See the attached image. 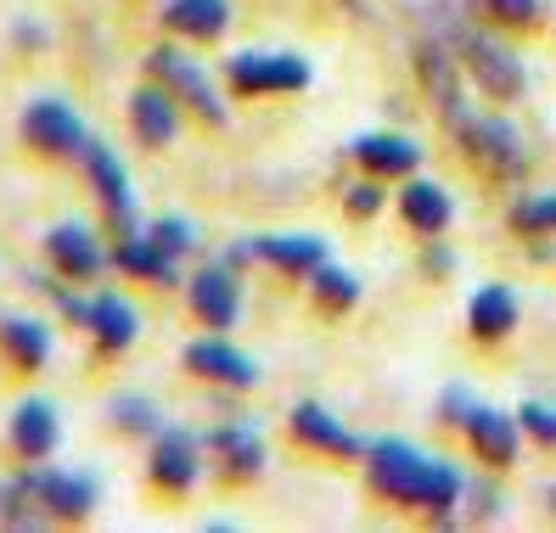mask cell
Listing matches in <instances>:
<instances>
[{
  "label": "cell",
  "mask_w": 556,
  "mask_h": 533,
  "mask_svg": "<svg viewBox=\"0 0 556 533\" xmlns=\"http://www.w3.org/2000/svg\"><path fill=\"white\" fill-rule=\"evenodd\" d=\"M79 163H85V180L96 191V203L108 208V219L118 225V237H129V230H136V191H129V169L118 163V152H108L102 141H90Z\"/></svg>",
  "instance_id": "ba28073f"
},
{
  "label": "cell",
  "mask_w": 556,
  "mask_h": 533,
  "mask_svg": "<svg viewBox=\"0 0 556 533\" xmlns=\"http://www.w3.org/2000/svg\"><path fill=\"white\" fill-rule=\"evenodd\" d=\"M349 208H354L359 219H371V214L382 208V186H377V175H371V180H359V186H349Z\"/></svg>",
  "instance_id": "d6a6232c"
},
{
  "label": "cell",
  "mask_w": 556,
  "mask_h": 533,
  "mask_svg": "<svg viewBox=\"0 0 556 533\" xmlns=\"http://www.w3.org/2000/svg\"><path fill=\"white\" fill-rule=\"evenodd\" d=\"M198 472H203V460H198V439L180 427H157L152 432V483L163 494H191L198 488Z\"/></svg>",
  "instance_id": "9c48e42d"
},
{
  "label": "cell",
  "mask_w": 556,
  "mask_h": 533,
  "mask_svg": "<svg viewBox=\"0 0 556 533\" xmlns=\"http://www.w3.org/2000/svg\"><path fill=\"white\" fill-rule=\"evenodd\" d=\"M129 124H136V136L147 147H175V136H180V102L152 79V85H141L136 96H129Z\"/></svg>",
  "instance_id": "2e32d148"
},
{
  "label": "cell",
  "mask_w": 556,
  "mask_h": 533,
  "mask_svg": "<svg viewBox=\"0 0 556 533\" xmlns=\"http://www.w3.org/2000/svg\"><path fill=\"white\" fill-rule=\"evenodd\" d=\"M511 230L517 237H551L556 230V191H540V196L511 203Z\"/></svg>",
  "instance_id": "83f0119b"
},
{
  "label": "cell",
  "mask_w": 556,
  "mask_h": 533,
  "mask_svg": "<svg viewBox=\"0 0 556 533\" xmlns=\"http://www.w3.org/2000/svg\"><path fill=\"white\" fill-rule=\"evenodd\" d=\"M371 488L382 499H394V506H416V511H428V517H450L455 511V499H462V478L450 472L444 460L433 455H421L400 439H388V444H371Z\"/></svg>",
  "instance_id": "6da1fadb"
},
{
  "label": "cell",
  "mask_w": 556,
  "mask_h": 533,
  "mask_svg": "<svg viewBox=\"0 0 556 533\" xmlns=\"http://www.w3.org/2000/svg\"><path fill=\"white\" fill-rule=\"evenodd\" d=\"M191 315H198L208 331H231L237 315H242V287L231 270H198L191 276Z\"/></svg>",
  "instance_id": "4fadbf2b"
},
{
  "label": "cell",
  "mask_w": 556,
  "mask_h": 533,
  "mask_svg": "<svg viewBox=\"0 0 556 533\" xmlns=\"http://www.w3.org/2000/svg\"><path fill=\"white\" fill-rule=\"evenodd\" d=\"M152 237H157L163 248H169V253L180 258V253H191V242H198V230H191L186 219H157V225H152Z\"/></svg>",
  "instance_id": "4dcf8cb0"
},
{
  "label": "cell",
  "mask_w": 556,
  "mask_h": 533,
  "mask_svg": "<svg viewBox=\"0 0 556 533\" xmlns=\"http://www.w3.org/2000/svg\"><path fill=\"white\" fill-rule=\"evenodd\" d=\"M28 494H35V506L56 522H85L96 511V483L85 472H56V466H28L23 472Z\"/></svg>",
  "instance_id": "52a82bcc"
},
{
  "label": "cell",
  "mask_w": 556,
  "mask_h": 533,
  "mask_svg": "<svg viewBox=\"0 0 556 533\" xmlns=\"http://www.w3.org/2000/svg\"><path fill=\"white\" fill-rule=\"evenodd\" d=\"M186 371L191 377H203V382H225V388H253L258 382V365L231 348V343H219V338H198L186 348Z\"/></svg>",
  "instance_id": "5bb4252c"
},
{
  "label": "cell",
  "mask_w": 556,
  "mask_h": 533,
  "mask_svg": "<svg viewBox=\"0 0 556 533\" xmlns=\"http://www.w3.org/2000/svg\"><path fill=\"white\" fill-rule=\"evenodd\" d=\"M17 129H23V141L35 147L40 157H56V163L85 157V147H90L79 113H74L68 102H56V96H40V102H28L23 118H17Z\"/></svg>",
  "instance_id": "5b68a950"
},
{
  "label": "cell",
  "mask_w": 556,
  "mask_h": 533,
  "mask_svg": "<svg viewBox=\"0 0 556 533\" xmlns=\"http://www.w3.org/2000/svg\"><path fill=\"white\" fill-rule=\"evenodd\" d=\"M208 449L214 460L225 466V478H258L265 472V444H258V432L248 421H225L208 432Z\"/></svg>",
  "instance_id": "d6986e66"
},
{
  "label": "cell",
  "mask_w": 556,
  "mask_h": 533,
  "mask_svg": "<svg viewBox=\"0 0 556 533\" xmlns=\"http://www.w3.org/2000/svg\"><path fill=\"white\" fill-rule=\"evenodd\" d=\"M462 68L478 79V90L495 96V102H517L522 96V56H511L501 40L478 35V28L462 35Z\"/></svg>",
  "instance_id": "8992f818"
},
{
  "label": "cell",
  "mask_w": 556,
  "mask_h": 533,
  "mask_svg": "<svg viewBox=\"0 0 556 533\" xmlns=\"http://www.w3.org/2000/svg\"><path fill=\"white\" fill-rule=\"evenodd\" d=\"M292 439L309 444V449H326V455H371V444H359L343 421H332L320 405H299L292 410Z\"/></svg>",
  "instance_id": "ffe728a7"
},
{
  "label": "cell",
  "mask_w": 556,
  "mask_h": 533,
  "mask_svg": "<svg viewBox=\"0 0 556 533\" xmlns=\"http://www.w3.org/2000/svg\"><path fill=\"white\" fill-rule=\"evenodd\" d=\"M354 163L377 180H394V175H410L421 163V147L405 141V136H359L354 141Z\"/></svg>",
  "instance_id": "603a6c76"
},
{
  "label": "cell",
  "mask_w": 556,
  "mask_h": 533,
  "mask_svg": "<svg viewBox=\"0 0 556 533\" xmlns=\"http://www.w3.org/2000/svg\"><path fill=\"white\" fill-rule=\"evenodd\" d=\"M450 129L462 136V147H467V157L478 163V169H489V175H501V180H511V175H522L529 169V152H522V136L506 124V118H478V113H455L450 118Z\"/></svg>",
  "instance_id": "3957f363"
},
{
  "label": "cell",
  "mask_w": 556,
  "mask_h": 533,
  "mask_svg": "<svg viewBox=\"0 0 556 533\" xmlns=\"http://www.w3.org/2000/svg\"><path fill=\"white\" fill-rule=\"evenodd\" d=\"M0 359L17 377H35L51 365V326L35 315H0Z\"/></svg>",
  "instance_id": "7c38bea8"
},
{
  "label": "cell",
  "mask_w": 556,
  "mask_h": 533,
  "mask_svg": "<svg viewBox=\"0 0 556 533\" xmlns=\"http://www.w3.org/2000/svg\"><path fill=\"white\" fill-rule=\"evenodd\" d=\"M46 258H51V270L68 276V281H90V276L108 270V253H102V242H96V230L90 225H74V219L51 225Z\"/></svg>",
  "instance_id": "30bf717a"
},
{
  "label": "cell",
  "mask_w": 556,
  "mask_h": 533,
  "mask_svg": "<svg viewBox=\"0 0 556 533\" xmlns=\"http://www.w3.org/2000/svg\"><path fill=\"white\" fill-rule=\"evenodd\" d=\"M467 326H472V338H483V343L511 338V326H517V292L511 287H478L472 304H467Z\"/></svg>",
  "instance_id": "cb8c5ba5"
},
{
  "label": "cell",
  "mask_w": 556,
  "mask_h": 533,
  "mask_svg": "<svg viewBox=\"0 0 556 533\" xmlns=\"http://www.w3.org/2000/svg\"><path fill=\"white\" fill-rule=\"evenodd\" d=\"M309 287H315V304H320L326 315H343V309L359 304V281H354L349 270H338V264H320V270L309 276Z\"/></svg>",
  "instance_id": "4316f807"
},
{
  "label": "cell",
  "mask_w": 556,
  "mask_h": 533,
  "mask_svg": "<svg viewBox=\"0 0 556 533\" xmlns=\"http://www.w3.org/2000/svg\"><path fill=\"white\" fill-rule=\"evenodd\" d=\"M522 427H529L540 444L556 449V410H551V405H522Z\"/></svg>",
  "instance_id": "1f68e13d"
},
{
  "label": "cell",
  "mask_w": 556,
  "mask_h": 533,
  "mask_svg": "<svg viewBox=\"0 0 556 533\" xmlns=\"http://www.w3.org/2000/svg\"><path fill=\"white\" fill-rule=\"evenodd\" d=\"M113 264L129 276V281H147V287H175V253L163 248L152 230H129V237L113 248Z\"/></svg>",
  "instance_id": "ac0fdd59"
},
{
  "label": "cell",
  "mask_w": 556,
  "mask_h": 533,
  "mask_svg": "<svg viewBox=\"0 0 556 533\" xmlns=\"http://www.w3.org/2000/svg\"><path fill=\"white\" fill-rule=\"evenodd\" d=\"M237 258L276 264L281 276H315L326 264V248H320V237H258V242H242Z\"/></svg>",
  "instance_id": "e0dca14e"
},
{
  "label": "cell",
  "mask_w": 556,
  "mask_h": 533,
  "mask_svg": "<svg viewBox=\"0 0 556 533\" xmlns=\"http://www.w3.org/2000/svg\"><path fill=\"white\" fill-rule=\"evenodd\" d=\"M113 421L129 427V432H157V427H163L147 398H118V405H113Z\"/></svg>",
  "instance_id": "f546056e"
},
{
  "label": "cell",
  "mask_w": 556,
  "mask_h": 533,
  "mask_svg": "<svg viewBox=\"0 0 556 533\" xmlns=\"http://www.w3.org/2000/svg\"><path fill=\"white\" fill-rule=\"evenodd\" d=\"M147 74H152L163 90H169L180 107L198 113L203 124H225V118H231V107L219 102L214 79H208V74L198 68V62L186 56V51H175V46H152V51H147Z\"/></svg>",
  "instance_id": "7a4b0ae2"
},
{
  "label": "cell",
  "mask_w": 556,
  "mask_h": 533,
  "mask_svg": "<svg viewBox=\"0 0 556 533\" xmlns=\"http://www.w3.org/2000/svg\"><path fill=\"white\" fill-rule=\"evenodd\" d=\"M478 12L489 23H501V28H529L534 12H540V0H478Z\"/></svg>",
  "instance_id": "f1b7e54d"
},
{
  "label": "cell",
  "mask_w": 556,
  "mask_h": 533,
  "mask_svg": "<svg viewBox=\"0 0 556 533\" xmlns=\"http://www.w3.org/2000/svg\"><path fill=\"white\" fill-rule=\"evenodd\" d=\"M79 326L96 338V348H102V354H124L129 343L141 338V309L129 304V297H118V292H102V297H90V304H85V320Z\"/></svg>",
  "instance_id": "8fae6325"
},
{
  "label": "cell",
  "mask_w": 556,
  "mask_h": 533,
  "mask_svg": "<svg viewBox=\"0 0 556 533\" xmlns=\"http://www.w3.org/2000/svg\"><path fill=\"white\" fill-rule=\"evenodd\" d=\"M467 439H472V455L489 460V466H511L517 460V421L506 410H472L467 416Z\"/></svg>",
  "instance_id": "d4e9b609"
},
{
  "label": "cell",
  "mask_w": 556,
  "mask_h": 533,
  "mask_svg": "<svg viewBox=\"0 0 556 533\" xmlns=\"http://www.w3.org/2000/svg\"><path fill=\"white\" fill-rule=\"evenodd\" d=\"M416 62H421V79H428V90L439 96L444 118H455V113H462V79H455V56H450V46L421 40V46H416Z\"/></svg>",
  "instance_id": "484cf974"
},
{
  "label": "cell",
  "mask_w": 556,
  "mask_h": 533,
  "mask_svg": "<svg viewBox=\"0 0 556 533\" xmlns=\"http://www.w3.org/2000/svg\"><path fill=\"white\" fill-rule=\"evenodd\" d=\"M225 85L237 96H292L309 85V62L292 51H237L225 62Z\"/></svg>",
  "instance_id": "277c9868"
},
{
  "label": "cell",
  "mask_w": 556,
  "mask_h": 533,
  "mask_svg": "<svg viewBox=\"0 0 556 533\" xmlns=\"http://www.w3.org/2000/svg\"><path fill=\"white\" fill-rule=\"evenodd\" d=\"M56 444H62L56 410L46 405V398H23V405L12 410V449H17L28 466H40V460L56 455Z\"/></svg>",
  "instance_id": "9a60e30c"
},
{
  "label": "cell",
  "mask_w": 556,
  "mask_h": 533,
  "mask_svg": "<svg viewBox=\"0 0 556 533\" xmlns=\"http://www.w3.org/2000/svg\"><path fill=\"white\" fill-rule=\"evenodd\" d=\"M400 214H405L410 230H421V237H444L450 219H455L450 191H444L439 180H410V186L400 191Z\"/></svg>",
  "instance_id": "44dd1931"
},
{
  "label": "cell",
  "mask_w": 556,
  "mask_h": 533,
  "mask_svg": "<svg viewBox=\"0 0 556 533\" xmlns=\"http://www.w3.org/2000/svg\"><path fill=\"white\" fill-rule=\"evenodd\" d=\"M163 23H169L175 35L208 46L231 28V0H169V7H163Z\"/></svg>",
  "instance_id": "7402d4cb"
}]
</instances>
